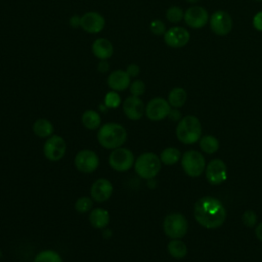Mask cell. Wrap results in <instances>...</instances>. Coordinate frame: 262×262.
<instances>
[{
	"mask_svg": "<svg viewBox=\"0 0 262 262\" xmlns=\"http://www.w3.org/2000/svg\"><path fill=\"white\" fill-rule=\"evenodd\" d=\"M171 111L168 100L163 97H154L145 105V116L152 122H159L166 119Z\"/></svg>",
	"mask_w": 262,
	"mask_h": 262,
	"instance_id": "30bf717a",
	"label": "cell"
},
{
	"mask_svg": "<svg viewBox=\"0 0 262 262\" xmlns=\"http://www.w3.org/2000/svg\"><path fill=\"white\" fill-rule=\"evenodd\" d=\"M93 204H94V201L92 200L91 196L82 195L76 200L74 208L76 212L80 214H87L93 209Z\"/></svg>",
	"mask_w": 262,
	"mask_h": 262,
	"instance_id": "83f0119b",
	"label": "cell"
},
{
	"mask_svg": "<svg viewBox=\"0 0 262 262\" xmlns=\"http://www.w3.org/2000/svg\"><path fill=\"white\" fill-rule=\"evenodd\" d=\"M81 123L84 128L90 131L98 130L102 125L101 116L95 110H86L83 112L81 116Z\"/></svg>",
	"mask_w": 262,
	"mask_h": 262,
	"instance_id": "7402d4cb",
	"label": "cell"
},
{
	"mask_svg": "<svg viewBox=\"0 0 262 262\" xmlns=\"http://www.w3.org/2000/svg\"><path fill=\"white\" fill-rule=\"evenodd\" d=\"M206 178L213 185L223 183L227 178V167L225 163L220 159L212 160L206 167Z\"/></svg>",
	"mask_w": 262,
	"mask_h": 262,
	"instance_id": "4fadbf2b",
	"label": "cell"
},
{
	"mask_svg": "<svg viewBox=\"0 0 262 262\" xmlns=\"http://www.w3.org/2000/svg\"><path fill=\"white\" fill-rule=\"evenodd\" d=\"M114 193V185L107 178H98L90 186V196L94 203L102 204L107 202Z\"/></svg>",
	"mask_w": 262,
	"mask_h": 262,
	"instance_id": "8fae6325",
	"label": "cell"
},
{
	"mask_svg": "<svg viewBox=\"0 0 262 262\" xmlns=\"http://www.w3.org/2000/svg\"><path fill=\"white\" fill-rule=\"evenodd\" d=\"M33 262H63L61 255L52 249H45L40 251L35 257Z\"/></svg>",
	"mask_w": 262,
	"mask_h": 262,
	"instance_id": "484cf974",
	"label": "cell"
},
{
	"mask_svg": "<svg viewBox=\"0 0 262 262\" xmlns=\"http://www.w3.org/2000/svg\"><path fill=\"white\" fill-rule=\"evenodd\" d=\"M131 83V77L124 70L113 71L106 79V84L111 90L122 92L129 88Z\"/></svg>",
	"mask_w": 262,
	"mask_h": 262,
	"instance_id": "ac0fdd59",
	"label": "cell"
},
{
	"mask_svg": "<svg viewBox=\"0 0 262 262\" xmlns=\"http://www.w3.org/2000/svg\"><path fill=\"white\" fill-rule=\"evenodd\" d=\"M187 2H189V3H195V2H198V1H200V0H186Z\"/></svg>",
	"mask_w": 262,
	"mask_h": 262,
	"instance_id": "60d3db41",
	"label": "cell"
},
{
	"mask_svg": "<svg viewBox=\"0 0 262 262\" xmlns=\"http://www.w3.org/2000/svg\"><path fill=\"white\" fill-rule=\"evenodd\" d=\"M98 110H99L100 112H102V113H106L110 108L102 102V103H100V104L98 105Z\"/></svg>",
	"mask_w": 262,
	"mask_h": 262,
	"instance_id": "ab89813d",
	"label": "cell"
},
{
	"mask_svg": "<svg viewBox=\"0 0 262 262\" xmlns=\"http://www.w3.org/2000/svg\"><path fill=\"white\" fill-rule=\"evenodd\" d=\"M88 220L90 225L95 229H104L111 222L110 212L101 207L93 208L88 213Z\"/></svg>",
	"mask_w": 262,
	"mask_h": 262,
	"instance_id": "d6986e66",
	"label": "cell"
},
{
	"mask_svg": "<svg viewBox=\"0 0 262 262\" xmlns=\"http://www.w3.org/2000/svg\"><path fill=\"white\" fill-rule=\"evenodd\" d=\"M91 51L99 60H108L114 54V46L106 38H97L91 45Z\"/></svg>",
	"mask_w": 262,
	"mask_h": 262,
	"instance_id": "ffe728a7",
	"label": "cell"
},
{
	"mask_svg": "<svg viewBox=\"0 0 262 262\" xmlns=\"http://www.w3.org/2000/svg\"><path fill=\"white\" fill-rule=\"evenodd\" d=\"M184 16L182 9L179 6H171L166 11V17L170 23H179Z\"/></svg>",
	"mask_w": 262,
	"mask_h": 262,
	"instance_id": "f546056e",
	"label": "cell"
},
{
	"mask_svg": "<svg viewBox=\"0 0 262 262\" xmlns=\"http://www.w3.org/2000/svg\"><path fill=\"white\" fill-rule=\"evenodd\" d=\"M242 220H243L244 225H246L248 227H253L257 223V215L254 211L247 210L244 212V214L242 216Z\"/></svg>",
	"mask_w": 262,
	"mask_h": 262,
	"instance_id": "d6a6232c",
	"label": "cell"
},
{
	"mask_svg": "<svg viewBox=\"0 0 262 262\" xmlns=\"http://www.w3.org/2000/svg\"><path fill=\"white\" fill-rule=\"evenodd\" d=\"M202 125L200 120L192 115L180 119L176 127V137L183 144H193L201 139Z\"/></svg>",
	"mask_w": 262,
	"mask_h": 262,
	"instance_id": "277c9868",
	"label": "cell"
},
{
	"mask_svg": "<svg viewBox=\"0 0 262 262\" xmlns=\"http://www.w3.org/2000/svg\"><path fill=\"white\" fill-rule=\"evenodd\" d=\"M186 25L193 29L203 28L209 20L207 10L201 6H191L184 12L183 16Z\"/></svg>",
	"mask_w": 262,
	"mask_h": 262,
	"instance_id": "e0dca14e",
	"label": "cell"
},
{
	"mask_svg": "<svg viewBox=\"0 0 262 262\" xmlns=\"http://www.w3.org/2000/svg\"><path fill=\"white\" fill-rule=\"evenodd\" d=\"M210 27L216 35L225 36L232 29V19L227 12L218 10L211 15Z\"/></svg>",
	"mask_w": 262,
	"mask_h": 262,
	"instance_id": "9a60e30c",
	"label": "cell"
},
{
	"mask_svg": "<svg viewBox=\"0 0 262 262\" xmlns=\"http://www.w3.org/2000/svg\"><path fill=\"white\" fill-rule=\"evenodd\" d=\"M96 139L101 147L113 150L124 146L128 139V131L122 124L107 122L102 124L97 130Z\"/></svg>",
	"mask_w": 262,
	"mask_h": 262,
	"instance_id": "7a4b0ae2",
	"label": "cell"
},
{
	"mask_svg": "<svg viewBox=\"0 0 262 262\" xmlns=\"http://www.w3.org/2000/svg\"><path fill=\"white\" fill-rule=\"evenodd\" d=\"M193 215L200 225L208 229H214L224 223L226 209L217 198L206 195L194 203Z\"/></svg>",
	"mask_w": 262,
	"mask_h": 262,
	"instance_id": "6da1fadb",
	"label": "cell"
},
{
	"mask_svg": "<svg viewBox=\"0 0 262 262\" xmlns=\"http://www.w3.org/2000/svg\"><path fill=\"white\" fill-rule=\"evenodd\" d=\"M125 71L127 72V74H128L131 78H135V77H137V76L139 75L140 69H139V67H138L136 63H130V64L127 66V68H126Z\"/></svg>",
	"mask_w": 262,
	"mask_h": 262,
	"instance_id": "836d02e7",
	"label": "cell"
},
{
	"mask_svg": "<svg viewBox=\"0 0 262 262\" xmlns=\"http://www.w3.org/2000/svg\"><path fill=\"white\" fill-rule=\"evenodd\" d=\"M200 147L204 152L212 155L219 149V141L213 135H205L200 139Z\"/></svg>",
	"mask_w": 262,
	"mask_h": 262,
	"instance_id": "4316f807",
	"label": "cell"
},
{
	"mask_svg": "<svg viewBox=\"0 0 262 262\" xmlns=\"http://www.w3.org/2000/svg\"><path fill=\"white\" fill-rule=\"evenodd\" d=\"M253 26L257 31L262 32V11H259L255 14L253 18Z\"/></svg>",
	"mask_w": 262,
	"mask_h": 262,
	"instance_id": "e575fe53",
	"label": "cell"
},
{
	"mask_svg": "<svg viewBox=\"0 0 262 262\" xmlns=\"http://www.w3.org/2000/svg\"><path fill=\"white\" fill-rule=\"evenodd\" d=\"M149 29L150 32L156 35V36H161L164 35L166 33V26L164 24V21H162L161 19H154L150 21L149 24Z\"/></svg>",
	"mask_w": 262,
	"mask_h": 262,
	"instance_id": "1f68e13d",
	"label": "cell"
},
{
	"mask_svg": "<svg viewBox=\"0 0 262 262\" xmlns=\"http://www.w3.org/2000/svg\"><path fill=\"white\" fill-rule=\"evenodd\" d=\"M160 160L162 162V164L167 165V166H172L175 165L176 163H178L181 159V152L178 148L173 147V146H169L164 148L161 154H160Z\"/></svg>",
	"mask_w": 262,
	"mask_h": 262,
	"instance_id": "d4e9b609",
	"label": "cell"
},
{
	"mask_svg": "<svg viewBox=\"0 0 262 262\" xmlns=\"http://www.w3.org/2000/svg\"><path fill=\"white\" fill-rule=\"evenodd\" d=\"M169 255L175 259H182L187 255V247L181 238H173L167 245Z\"/></svg>",
	"mask_w": 262,
	"mask_h": 262,
	"instance_id": "603a6c76",
	"label": "cell"
},
{
	"mask_svg": "<svg viewBox=\"0 0 262 262\" xmlns=\"http://www.w3.org/2000/svg\"><path fill=\"white\" fill-rule=\"evenodd\" d=\"M135 159L136 158L130 148L121 146L111 150L107 157V163L114 171L124 173L134 167Z\"/></svg>",
	"mask_w": 262,
	"mask_h": 262,
	"instance_id": "5b68a950",
	"label": "cell"
},
{
	"mask_svg": "<svg viewBox=\"0 0 262 262\" xmlns=\"http://www.w3.org/2000/svg\"><path fill=\"white\" fill-rule=\"evenodd\" d=\"M104 17L96 11H88L81 15L80 28L89 34H97L104 28Z\"/></svg>",
	"mask_w": 262,
	"mask_h": 262,
	"instance_id": "5bb4252c",
	"label": "cell"
},
{
	"mask_svg": "<svg viewBox=\"0 0 262 262\" xmlns=\"http://www.w3.org/2000/svg\"><path fill=\"white\" fill-rule=\"evenodd\" d=\"M67 141L66 139L57 134H53L45 139L43 144V155L49 162H59L67 154Z\"/></svg>",
	"mask_w": 262,
	"mask_h": 262,
	"instance_id": "ba28073f",
	"label": "cell"
},
{
	"mask_svg": "<svg viewBox=\"0 0 262 262\" xmlns=\"http://www.w3.org/2000/svg\"><path fill=\"white\" fill-rule=\"evenodd\" d=\"M80 24H81V16L75 14L73 16L70 17V26L74 29L76 28H79L80 27Z\"/></svg>",
	"mask_w": 262,
	"mask_h": 262,
	"instance_id": "8d00e7d4",
	"label": "cell"
},
{
	"mask_svg": "<svg viewBox=\"0 0 262 262\" xmlns=\"http://www.w3.org/2000/svg\"><path fill=\"white\" fill-rule=\"evenodd\" d=\"M163 229L171 239L182 238L188 230V222L181 213H170L164 219Z\"/></svg>",
	"mask_w": 262,
	"mask_h": 262,
	"instance_id": "8992f818",
	"label": "cell"
},
{
	"mask_svg": "<svg viewBox=\"0 0 262 262\" xmlns=\"http://www.w3.org/2000/svg\"><path fill=\"white\" fill-rule=\"evenodd\" d=\"M256 1H262V0H256Z\"/></svg>",
	"mask_w": 262,
	"mask_h": 262,
	"instance_id": "b9f144b4",
	"label": "cell"
},
{
	"mask_svg": "<svg viewBox=\"0 0 262 262\" xmlns=\"http://www.w3.org/2000/svg\"><path fill=\"white\" fill-rule=\"evenodd\" d=\"M172 121H180V119H181V114H180V112L177 110V108H171V111H170V113H169V116H168Z\"/></svg>",
	"mask_w": 262,
	"mask_h": 262,
	"instance_id": "74e56055",
	"label": "cell"
},
{
	"mask_svg": "<svg viewBox=\"0 0 262 262\" xmlns=\"http://www.w3.org/2000/svg\"><path fill=\"white\" fill-rule=\"evenodd\" d=\"M255 233H256V236L259 241L262 242V222L259 223L257 226H256V229H255Z\"/></svg>",
	"mask_w": 262,
	"mask_h": 262,
	"instance_id": "f35d334b",
	"label": "cell"
},
{
	"mask_svg": "<svg viewBox=\"0 0 262 262\" xmlns=\"http://www.w3.org/2000/svg\"><path fill=\"white\" fill-rule=\"evenodd\" d=\"M103 103L108 107V108H117L120 106V104L122 103V99L121 96L119 94V92L111 90L108 91L103 98Z\"/></svg>",
	"mask_w": 262,
	"mask_h": 262,
	"instance_id": "f1b7e54d",
	"label": "cell"
},
{
	"mask_svg": "<svg viewBox=\"0 0 262 262\" xmlns=\"http://www.w3.org/2000/svg\"><path fill=\"white\" fill-rule=\"evenodd\" d=\"M97 70L99 73H107L110 70V63L107 60H99L97 64Z\"/></svg>",
	"mask_w": 262,
	"mask_h": 262,
	"instance_id": "d590c367",
	"label": "cell"
},
{
	"mask_svg": "<svg viewBox=\"0 0 262 262\" xmlns=\"http://www.w3.org/2000/svg\"><path fill=\"white\" fill-rule=\"evenodd\" d=\"M33 133L39 137L46 139L54 134V126L52 122L45 118H39L37 119L32 126Z\"/></svg>",
	"mask_w": 262,
	"mask_h": 262,
	"instance_id": "44dd1931",
	"label": "cell"
},
{
	"mask_svg": "<svg viewBox=\"0 0 262 262\" xmlns=\"http://www.w3.org/2000/svg\"><path fill=\"white\" fill-rule=\"evenodd\" d=\"M162 168V162L160 157L152 151H144L140 154L134 163V171L142 179L149 180L155 179L160 173Z\"/></svg>",
	"mask_w": 262,
	"mask_h": 262,
	"instance_id": "3957f363",
	"label": "cell"
},
{
	"mask_svg": "<svg viewBox=\"0 0 262 262\" xmlns=\"http://www.w3.org/2000/svg\"><path fill=\"white\" fill-rule=\"evenodd\" d=\"M100 164L98 155L90 149L83 148L80 149L74 157V166L75 168L84 174H91L95 172Z\"/></svg>",
	"mask_w": 262,
	"mask_h": 262,
	"instance_id": "9c48e42d",
	"label": "cell"
},
{
	"mask_svg": "<svg viewBox=\"0 0 262 262\" xmlns=\"http://www.w3.org/2000/svg\"><path fill=\"white\" fill-rule=\"evenodd\" d=\"M189 33L182 27H173L164 34L165 43L172 48H180L185 46L189 41Z\"/></svg>",
	"mask_w": 262,
	"mask_h": 262,
	"instance_id": "2e32d148",
	"label": "cell"
},
{
	"mask_svg": "<svg viewBox=\"0 0 262 262\" xmlns=\"http://www.w3.org/2000/svg\"><path fill=\"white\" fill-rule=\"evenodd\" d=\"M129 91H130L131 95L140 97L145 92L144 82L141 81V80H138V79H136L134 81H131L130 86H129Z\"/></svg>",
	"mask_w": 262,
	"mask_h": 262,
	"instance_id": "4dcf8cb0",
	"label": "cell"
},
{
	"mask_svg": "<svg viewBox=\"0 0 262 262\" xmlns=\"http://www.w3.org/2000/svg\"><path fill=\"white\" fill-rule=\"evenodd\" d=\"M186 99H187L186 91L181 87H175L169 92L167 100L171 105V107L178 108L185 103Z\"/></svg>",
	"mask_w": 262,
	"mask_h": 262,
	"instance_id": "cb8c5ba5",
	"label": "cell"
},
{
	"mask_svg": "<svg viewBox=\"0 0 262 262\" xmlns=\"http://www.w3.org/2000/svg\"><path fill=\"white\" fill-rule=\"evenodd\" d=\"M181 167L186 175L190 177H199L206 169V161L204 156L196 150L185 151L180 159Z\"/></svg>",
	"mask_w": 262,
	"mask_h": 262,
	"instance_id": "52a82bcc",
	"label": "cell"
},
{
	"mask_svg": "<svg viewBox=\"0 0 262 262\" xmlns=\"http://www.w3.org/2000/svg\"><path fill=\"white\" fill-rule=\"evenodd\" d=\"M124 115L130 121H138L145 115V104L138 96L129 95L122 102Z\"/></svg>",
	"mask_w": 262,
	"mask_h": 262,
	"instance_id": "7c38bea8",
	"label": "cell"
}]
</instances>
